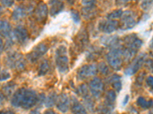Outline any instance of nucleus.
Segmentation results:
<instances>
[{"mask_svg":"<svg viewBox=\"0 0 153 114\" xmlns=\"http://www.w3.org/2000/svg\"><path fill=\"white\" fill-rule=\"evenodd\" d=\"M96 2V0H81L82 5L84 7L86 6H94V4Z\"/></svg>","mask_w":153,"mask_h":114,"instance_id":"35","label":"nucleus"},{"mask_svg":"<svg viewBox=\"0 0 153 114\" xmlns=\"http://www.w3.org/2000/svg\"><path fill=\"white\" fill-rule=\"evenodd\" d=\"M55 62L57 70L61 73H66L69 70V60L65 46L57 47L55 52Z\"/></svg>","mask_w":153,"mask_h":114,"instance_id":"4","label":"nucleus"},{"mask_svg":"<svg viewBox=\"0 0 153 114\" xmlns=\"http://www.w3.org/2000/svg\"><path fill=\"white\" fill-rule=\"evenodd\" d=\"M71 15L72 19L74 20L75 23H79L80 21V15L79 14L78 12H76V11H71Z\"/></svg>","mask_w":153,"mask_h":114,"instance_id":"32","label":"nucleus"},{"mask_svg":"<svg viewBox=\"0 0 153 114\" xmlns=\"http://www.w3.org/2000/svg\"><path fill=\"white\" fill-rule=\"evenodd\" d=\"M103 81H101L99 78H94L90 82L89 85V89L91 91V94L95 98H99L101 96L103 91Z\"/></svg>","mask_w":153,"mask_h":114,"instance_id":"12","label":"nucleus"},{"mask_svg":"<svg viewBox=\"0 0 153 114\" xmlns=\"http://www.w3.org/2000/svg\"><path fill=\"white\" fill-rule=\"evenodd\" d=\"M5 99H6V97H5V95L2 92H0V106L4 104V101H5Z\"/></svg>","mask_w":153,"mask_h":114,"instance_id":"38","label":"nucleus"},{"mask_svg":"<svg viewBox=\"0 0 153 114\" xmlns=\"http://www.w3.org/2000/svg\"><path fill=\"white\" fill-rule=\"evenodd\" d=\"M30 114H42V113H40V112H38V110H33L30 113Z\"/></svg>","mask_w":153,"mask_h":114,"instance_id":"46","label":"nucleus"},{"mask_svg":"<svg viewBox=\"0 0 153 114\" xmlns=\"http://www.w3.org/2000/svg\"><path fill=\"white\" fill-rule=\"evenodd\" d=\"M146 68L149 70V71H151L153 73V60L152 59H149V60L146 61Z\"/></svg>","mask_w":153,"mask_h":114,"instance_id":"36","label":"nucleus"},{"mask_svg":"<svg viewBox=\"0 0 153 114\" xmlns=\"http://www.w3.org/2000/svg\"><path fill=\"white\" fill-rule=\"evenodd\" d=\"M15 86H16L15 84L9 83L2 88V93L5 95V97H6V99L9 98V97H10L11 95L13 94Z\"/></svg>","mask_w":153,"mask_h":114,"instance_id":"25","label":"nucleus"},{"mask_svg":"<svg viewBox=\"0 0 153 114\" xmlns=\"http://www.w3.org/2000/svg\"><path fill=\"white\" fill-rule=\"evenodd\" d=\"M146 85L149 88V90L153 94V76H149L148 78H146Z\"/></svg>","mask_w":153,"mask_h":114,"instance_id":"34","label":"nucleus"},{"mask_svg":"<svg viewBox=\"0 0 153 114\" xmlns=\"http://www.w3.org/2000/svg\"><path fill=\"white\" fill-rule=\"evenodd\" d=\"M76 42L79 43V46L84 48L85 46H87V42H88V37H87V31L85 30H82L80 31L76 37Z\"/></svg>","mask_w":153,"mask_h":114,"instance_id":"23","label":"nucleus"},{"mask_svg":"<svg viewBox=\"0 0 153 114\" xmlns=\"http://www.w3.org/2000/svg\"><path fill=\"white\" fill-rule=\"evenodd\" d=\"M0 34L6 38L12 37V27L7 20H0Z\"/></svg>","mask_w":153,"mask_h":114,"instance_id":"18","label":"nucleus"},{"mask_svg":"<svg viewBox=\"0 0 153 114\" xmlns=\"http://www.w3.org/2000/svg\"><path fill=\"white\" fill-rule=\"evenodd\" d=\"M74 1L75 0H68V2H69V4H71V5H73L74 3Z\"/></svg>","mask_w":153,"mask_h":114,"instance_id":"47","label":"nucleus"},{"mask_svg":"<svg viewBox=\"0 0 153 114\" xmlns=\"http://www.w3.org/2000/svg\"><path fill=\"white\" fill-rule=\"evenodd\" d=\"M70 99L66 94H61L57 97L56 106L61 113H67L70 108Z\"/></svg>","mask_w":153,"mask_h":114,"instance_id":"15","label":"nucleus"},{"mask_svg":"<svg viewBox=\"0 0 153 114\" xmlns=\"http://www.w3.org/2000/svg\"><path fill=\"white\" fill-rule=\"evenodd\" d=\"M39 102V96L35 91L27 88H19L13 94L11 104L15 107L25 110L31 109Z\"/></svg>","mask_w":153,"mask_h":114,"instance_id":"1","label":"nucleus"},{"mask_svg":"<svg viewBox=\"0 0 153 114\" xmlns=\"http://www.w3.org/2000/svg\"><path fill=\"white\" fill-rule=\"evenodd\" d=\"M45 114H58V113H57L56 112H54V110H47V111H45Z\"/></svg>","mask_w":153,"mask_h":114,"instance_id":"43","label":"nucleus"},{"mask_svg":"<svg viewBox=\"0 0 153 114\" xmlns=\"http://www.w3.org/2000/svg\"><path fill=\"white\" fill-rule=\"evenodd\" d=\"M120 26V23L116 20H105L101 21L98 28L100 31L105 34H111L117 30Z\"/></svg>","mask_w":153,"mask_h":114,"instance_id":"11","label":"nucleus"},{"mask_svg":"<svg viewBox=\"0 0 153 114\" xmlns=\"http://www.w3.org/2000/svg\"><path fill=\"white\" fill-rule=\"evenodd\" d=\"M4 12V7L2 5H0V15H2Z\"/></svg>","mask_w":153,"mask_h":114,"instance_id":"44","label":"nucleus"},{"mask_svg":"<svg viewBox=\"0 0 153 114\" xmlns=\"http://www.w3.org/2000/svg\"><path fill=\"white\" fill-rule=\"evenodd\" d=\"M143 75H140L138 76V78H137V82H139V83H142L143 81Z\"/></svg>","mask_w":153,"mask_h":114,"instance_id":"41","label":"nucleus"},{"mask_svg":"<svg viewBox=\"0 0 153 114\" xmlns=\"http://www.w3.org/2000/svg\"><path fill=\"white\" fill-rule=\"evenodd\" d=\"M153 5V0H142L141 8L143 10L146 11L149 9Z\"/></svg>","mask_w":153,"mask_h":114,"instance_id":"30","label":"nucleus"},{"mask_svg":"<svg viewBox=\"0 0 153 114\" xmlns=\"http://www.w3.org/2000/svg\"><path fill=\"white\" fill-rule=\"evenodd\" d=\"M130 1L131 0H116V2H117V5L118 6H123V5L129 3Z\"/></svg>","mask_w":153,"mask_h":114,"instance_id":"37","label":"nucleus"},{"mask_svg":"<svg viewBox=\"0 0 153 114\" xmlns=\"http://www.w3.org/2000/svg\"><path fill=\"white\" fill-rule=\"evenodd\" d=\"M149 114H153V107H152V109L150 110V111H149Z\"/></svg>","mask_w":153,"mask_h":114,"instance_id":"48","label":"nucleus"},{"mask_svg":"<svg viewBox=\"0 0 153 114\" xmlns=\"http://www.w3.org/2000/svg\"><path fill=\"white\" fill-rule=\"evenodd\" d=\"M110 82L111 83L113 89L117 92H120L122 89V81L121 78L118 75H113L110 78Z\"/></svg>","mask_w":153,"mask_h":114,"instance_id":"22","label":"nucleus"},{"mask_svg":"<svg viewBox=\"0 0 153 114\" xmlns=\"http://www.w3.org/2000/svg\"><path fill=\"white\" fill-rule=\"evenodd\" d=\"M128 100H129V96H128V95H126L125 98H124V100H123V105L126 104L127 102H128Z\"/></svg>","mask_w":153,"mask_h":114,"instance_id":"42","label":"nucleus"},{"mask_svg":"<svg viewBox=\"0 0 153 114\" xmlns=\"http://www.w3.org/2000/svg\"><path fill=\"white\" fill-rule=\"evenodd\" d=\"M143 45V40L136 34H129L123 39V60L129 61L137 53L138 50Z\"/></svg>","mask_w":153,"mask_h":114,"instance_id":"2","label":"nucleus"},{"mask_svg":"<svg viewBox=\"0 0 153 114\" xmlns=\"http://www.w3.org/2000/svg\"><path fill=\"white\" fill-rule=\"evenodd\" d=\"M50 70V64L48 60H45L42 62L40 68H39V72L38 75L39 76H43L45 75Z\"/></svg>","mask_w":153,"mask_h":114,"instance_id":"26","label":"nucleus"},{"mask_svg":"<svg viewBox=\"0 0 153 114\" xmlns=\"http://www.w3.org/2000/svg\"><path fill=\"white\" fill-rule=\"evenodd\" d=\"M26 15L27 8L24 7V6H22V5H19V6H16V9L13 10L12 18L15 21H18L24 18Z\"/></svg>","mask_w":153,"mask_h":114,"instance_id":"19","label":"nucleus"},{"mask_svg":"<svg viewBox=\"0 0 153 114\" xmlns=\"http://www.w3.org/2000/svg\"><path fill=\"white\" fill-rule=\"evenodd\" d=\"M6 64L12 69L22 71L26 66V61L21 54L18 53H12L9 54L6 58Z\"/></svg>","mask_w":153,"mask_h":114,"instance_id":"5","label":"nucleus"},{"mask_svg":"<svg viewBox=\"0 0 153 114\" xmlns=\"http://www.w3.org/2000/svg\"><path fill=\"white\" fill-rule=\"evenodd\" d=\"M136 15L132 11H126L121 16L120 27L123 30H129L136 24Z\"/></svg>","mask_w":153,"mask_h":114,"instance_id":"7","label":"nucleus"},{"mask_svg":"<svg viewBox=\"0 0 153 114\" xmlns=\"http://www.w3.org/2000/svg\"><path fill=\"white\" fill-rule=\"evenodd\" d=\"M48 44H46L45 43H38V45L34 47L33 50L28 54L27 58L30 62H36L48 52Z\"/></svg>","mask_w":153,"mask_h":114,"instance_id":"9","label":"nucleus"},{"mask_svg":"<svg viewBox=\"0 0 153 114\" xmlns=\"http://www.w3.org/2000/svg\"><path fill=\"white\" fill-rule=\"evenodd\" d=\"M0 114H14V113L11 110H4L0 111Z\"/></svg>","mask_w":153,"mask_h":114,"instance_id":"40","label":"nucleus"},{"mask_svg":"<svg viewBox=\"0 0 153 114\" xmlns=\"http://www.w3.org/2000/svg\"><path fill=\"white\" fill-rule=\"evenodd\" d=\"M122 14H123V11L121 10V9L115 10L108 15L107 18L109 19V20H116V19H118L120 18H121Z\"/></svg>","mask_w":153,"mask_h":114,"instance_id":"28","label":"nucleus"},{"mask_svg":"<svg viewBox=\"0 0 153 114\" xmlns=\"http://www.w3.org/2000/svg\"><path fill=\"white\" fill-rule=\"evenodd\" d=\"M97 69L100 71L101 73H103V74L104 75L107 74V73L109 72V69H108L107 66H106V64L104 63V62H101V63H100L99 67H98Z\"/></svg>","mask_w":153,"mask_h":114,"instance_id":"31","label":"nucleus"},{"mask_svg":"<svg viewBox=\"0 0 153 114\" xmlns=\"http://www.w3.org/2000/svg\"><path fill=\"white\" fill-rule=\"evenodd\" d=\"M78 93L84 99L87 98V97H91L90 95H89V91H88V88L85 85H81L78 87Z\"/></svg>","mask_w":153,"mask_h":114,"instance_id":"27","label":"nucleus"},{"mask_svg":"<svg viewBox=\"0 0 153 114\" xmlns=\"http://www.w3.org/2000/svg\"><path fill=\"white\" fill-rule=\"evenodd\" d=\"M48 8L47 5L43 2H41L37 5L34 12L36 21L42 24L45 23L48 18Z\"/></svg>","mask_w":153,"mask_h":114,"instance_id":"13","label":"nucleus"},{"mask_svg":"<svg viewBox=\"0 0 153 114\" xmlns=\"http://www.w3.org/2000/svg\"><path fill=\"white\" fill-rule=\"evenodd\" d=\"M149 48L152 49V50H153V37L152 38L151 41L149 42Z\"/></svg>","mask_w":153,"mask_h":114,"instance_id":"45","label":"nucleus"},{"mask_svg":"<svg viewBox=\"0 0 153 114\" xmlns=\"http://www.w3.org/2000/svg\"><path fill=\"white\" fill-rule=\"evenodd\" d=\"M1 3L4 7L10 8L15 4V0H1Z\"/></svg>","mask_w":153,"mask_h":114,"instance_id":"33","label":"nucleus"},{"mask_svg":"<svg viewBox=\"0 0 153 114\" xmlns=\"http://www.w3.org/2000/svg\"><path fill=\"white\" fill-rule=\"evenodd\" d=\"M97 12L94 6H86L82 9V16L86 20H90L95 17Z\"/></svg>","mask_w":153,"mask_h":114,"instance_id":"20","label":"nucleus"},{"mask_svg":"<svg viewBox=\"0 0 153 114\" xmlns=\"http://www.w3.org/2000/svg\"><path fill=\"white\" fill-rule=\"evenodd\" d=\"M136 104L142 109L148 110L153 107V100H146L143 97H139L136 100Z\"/></svg>","mask_w":153,"mask_h":114,"instance_id":"21","label":"nucleus"},{"mask_svg":"<svg viewBox=\"0 0 153 114\" xmlns=\"http://www.w3.org/2000/svg\"><path fill=\"white\" fill-rule=\"evenodd\" d=\"M11 75L10 73L5 70V69H2V68L0 67V81H6L9 78H10Z\"/></svg>","mask_w":153,"mask_h":114,"instance_id":"29","label":"nucleus"},{"mask_svg":"<svg viewBox=\"0 0 153 114\" xmlns=\"http://www.w3.org/2000/svg\"><path fill=\"white\" fill-rule=\"evenodd\" d=\"M97 66L95 64L85 65L82 66L77 72V77L79 79L84 80L91 76H94L97 72Z\"/></svg>","mask_w":153,"mask_h":114,"instance_id":"10","label":"nucleus"},{"mask_svg":"<svg viewBox=\"0 0 153 114\" xmlns=\"http://www.w3.org/2000/svg\"><path fill=\"white\" fill-rule=\"evenodd\" d=\"M146 57H147V55L146 53H141L138 56H136L131 62V64L125 70V74L128 76L133 75L134 74H136L139 69H141L142 66L145 64L146 61Z\"/></svg>","mask_w":153,"mask_h":114,"instance_id":"8","label":"nucleus"},{"mask_svg":"<svg viewBox=\"0 0 153 114\" xmlns=\"http://www.w3.org/2000/svg\"><path fill=\"white\" fill-rule=\"evenodd\" d=\"M71 101V110L73 114H86V109L84 106L76 97H72Z\"/></svg>","mask_w":153,"mask_h":114,"instance_id":"17","label":"nucleus"},{"mask_svg":"<svg viewBox=\"0 0 153 114\" xmlns=\"http://www.w3.org/2000/svg\"><path fill=\"white\" fill-rule=\"evenodd\" d=\"M4 43H3V40L2 39V35L0 34V52H2V50L4 49Z\"/></svg>","mask_w":153,"mask_h":114,"instance_id":"39","label":"nucleus"},{"mask_svg":"<svg viewBox=\"0 0 153 114\" xmlns=\"http://www.w3.org/2000/svg\"><path fill=\"white\" fill-rule=\"evenodd\" d=\"M12 37L16 40V42L20 44H23L28 40V31L25 27L17 26L13 31Z\"/></svg>","mask_w":153,"mask_h":114,"instance_id":"14","label":"nucleus"},{"mask_svg":"<svg viewBox=\"0 0 153 114\" xmlns=\"http://www.w3.org/2000/svg\"><path fill=\"white\" fill-rule=\"evenodd\" d=\"M57 100V95L54 92L53 93H51L45 99V107H53L54 104H56Z\"/></svg>","mask_w":153,"mask_h":114,"instance_id":"24","label":"nucleus"},{"mask_svg":"<svg viewBox=\"0 0 153 114\" xmlns=\"http://www.w3.org/2000/svg\"><path fill=\"white\" fill-rule=\"evenodd\" d=\"M116 99L117 94L114 91H109L106 94L104 102L99 107V112L101 114H111L114 110Z\"/></svg>","mask_w":153,"mask_h":114,"instance_id":"6","label":"nucleus"},{"mask_svg":"<svg viewBox=\"0 0 153 114\" xmlns=\"http://www.w3.org/2000/svg\"><path fill=\"white\" fill-rule=\"evenodd\" d=\"M65 9L64 0H50L49 1V12L51 16L58 15Z\"/></svg>","mask_w":153,"mask_h":114,"instance_id":"16","label":"nucleus"},{"mask_svg":"<svg viewBox=\"0 0 153 114\" xmlns=\"http://www.w3.org/2000/svg\"><path fill=\"white\" fill-rule=\"evenodd\" d=\"M106 61L115 70H120L123 65V47L117 46L113 47L110 52L106 54Z\"/></svg>","mask_w":153,"mask_h":114,"instance_id":"3","label":"nucleus"}]
</instances>
